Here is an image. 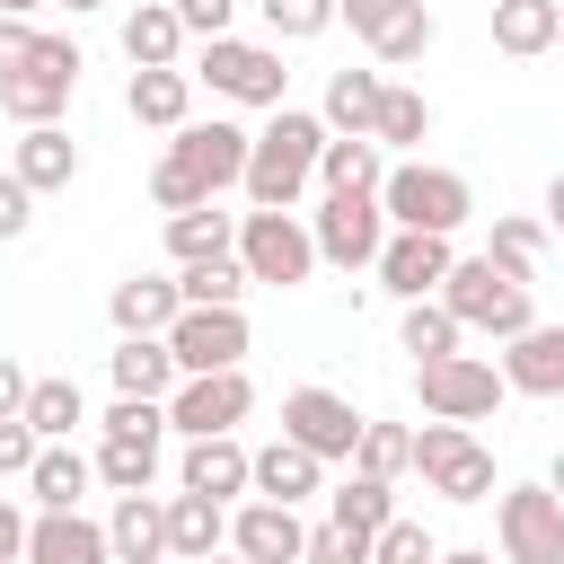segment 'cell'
Segmentation results:
<instances>
[{"label": "cell", "mask_w": 564, "mask_h": 564, "mask_svg": "<svg viewBox=\"0 0 564 564\" xmlns=\"http://www.w3.org/2000/svg\"><path fill=\"white\" fill-rule=\"evenodd\" d=\"M229 538H238L247 564H300V555H308V529H300L291 502H247V511L229 520Z\"/></svg>", "instance_id": "cell-16"}, {"label": "cell", "mask_w": 564, "mask_h": 564, "mask_svg": "<svg viewBox=\"0 0 564 564\" xmlns=\"http://www.w3.org/2000/svg\"><path fill=\"white\" fill-rule=\"evenodd\" d=\"M379 212H388L397 229L449 238V229L467 220V176H449V167H388V176H379Z\"/></svg>", "instance_id": "cell-4"}, {"label": "cell", "mask_w": 564, "mask_h": 564, "mask_svg": "<svg viewBox=\"0 0 564 564\" xmlns=\"http://www.w3.org/2000/svg\"><path fill=\"white\" fill-rule=\"evenodd\" d=\"M26 44H35V35H26V26H18V18H0V79H9V70H18V62H26Z\"/></svg>", "instance_id": "cell-51"}, {"label": "cell", "mask_w": 564, "mask_h": 564, "mask_svg": "<svg viewBox=\"0 0 564 564\" xmlns=\"http://www.w3.org/2000/svg\"><path fill=\"white\" fill-rule=\"evenodd\" d=\"M546 220H555V229H564V176H555V185H546Z\"/></svg>", "instance_id": "cell-53"}, {"label": "cell", "mask_w": 564, "mask_h": 564, "mask_svg": "<svg viewBox=\"0 0 564 564\" xmlns=\"http://www.w3.org/2000/svg\"><path fill=\"white\" fill-rule=\"evenodd\" d=\"M458 335H467V326H458L441 300H414V308H405V326H397V344L414 352V370H423V361H449V352H458Z\"/></svg>", "instance_id": "cell-32"}, {"label": "cell", "mask_w": 564, "mask_h": 564, "mask_svg": "<svg viewBox=\"0 0 564 564\" xmlns=\"http://www.w3.org/2000/svg\"><path fill=\"white\" fill-rule=\"evenodd\" d=\"M379 97H388V79H379V70H335V79H326V123L370 132V123H379Z\"/></svg>", "instance_id": "cell-30"}, {"label": "cell", "mask_w": 564, "mask_h": 564, "mask_svg": "<svg viewBox=\"0 0 564 564\" xmlns=\"http://www.w3.org/2000/svg\"><path fill=\"white\" fill-rule=\"evenodd\" d=\"M441 564H494V555H441Z\"/></svg>", "instance_id": "cell-56"}, {"label": "cell", "mask_w": 564, "mask_h": 564, "mask_svg": "<svg viewBox=\"0 0 564 564\" xmlns=\"http://www.w3.org/2000/svg\"><path fill=\"white\" fill-rule=\"evenodd\" d=\"M35 458H44V432L26 414H9L0 423V476H35Z\"/></svg>", "instance_id": "cell-45"}, {"label": "cell", "mask_w": 564, "mask_h": 564, "mask_svg": "<svg viewBox=\"0 0 564 564\" xmlns=\"http://www.w3.org/2000/svg\"><path fill=\"white\" fill-rule=\"evenodd\" d=\"M546 494H555V502H564V449H555V476H546Z\"/></svg>", "instance_id": "cell-54"}, {"label": "cell", "mask_w": 564, "mask_h": 564, "mask_svg": "<svg viewBox=\"0 0 564 564\" xmlns=\"http://www.w3.org/2000/svg\"><path fill=\"white\" fill-rule=\"evenodd\" d=\"M300 564H370V538L344 529V520H326V529H308V555Z\"/></svg>", "instance_id": "cell-43"}, {"label": "cell", "mask_w": 564, "mask_h": 564, "mask_svg": "<svg viewBox=\"0 0 564 564\" xmlns=\"http://www.w3.org/2000/svg\"><path fill=\"white\" fill-rule=\"evenodd\" d=\"M26 555V520H18V502H0V564H18Z\"/></svg>", "instance_id": "cell-52"}, {"label": "cell", "mask_w": 564, "mask_h": 564, "mask_svg": "<svg viewBox=\"0 0 564 564\" xmlns=\"http://www.w3.org/2000/svg\"><path fill=\"white\" fill-rule=\"evenodd\" d=\"M564 35V9L555 0H494V44L502 53H546Z\"/></svg>", "instance_id": "cell-26"}, {"label": "cell", "mask_w": 564, "mask_h": 564, "mask_svg": "<svg viewBox=\"0 0 564 564\" xmlns=\"http://www.w3.org/2000/svg\"><path fill=\"white\" fill-rule=\"evenodd\" d=\"M405 9H414V0H335V18H344L352 35H370V44H379V35H388Z\"/></svg>", "instance_id": "cell-47"}, {"label": "cell", "mask_w": 564, "mask_h": 564, "mask_svg": "<svg viewBox=\"0 0 564 564\" xmlns=\"http://www.w3.org/2000/svg\"><path fill=\"white\" fill-rule=\"evenodd\" d=\"M26 388H35V379H26V370L0 352V423H9V414H26Z\"/></svg>", "instance_id": "cell-50"}, {"label": "cell", "mask_w": 564, "mask_h": 564, "mask_svg": "<svg viewBox=\"0 0 564 564\" xmlns=\"http://www.w3.org/2000/svg\"><path fill=\"white\" fill-rule=\"evenodd\" d=\"M441 308L458 317V326H485V335H529L538 317H529V282H511L494 256H467V264H449V282H441Z\"/></svg>", "instance_id": "cell-2"}, {"label": "cell", "mask_w": 564, "mask_h": 564, "mask_svg": "<svg viewBox=\"0 0 564 564\" xmlns=\"http://www.w3.org/2000/svg\"><path fill=\"white\" fill-rule=\"evenodd\" d=\"M229 9H238V0H176L185 35H203V44H220V35H229Z\"/></svg>", "instance_id": "cell-48"}, {"label": "cell", "mask_w": 564, "mask_h": 564, "mask_svg": "<svg viewBox=\"0 0 564 564\" xmlns=\"http://www.w3.org/2000/svg\"><path fill=\"white\" fill-rule=\"evenodd\" d=\"M247 405H256V388H247L238 370H212V379H185V388L167 397V423H176L185 441H220Z\"/></svg>", "instance_id": "cell-13"}, {"label": "cell", "mask_w": 564, "mask_h": 564, "mask_svg": "<svg viewBox=\"0 0 564 564\" xmlns=\"http://www.w3.org/2000/svg\"><path fill=\"white\" fill-rule=\"evenodd\" d=\"M494 529H502L511 564H564V502L546 485H511L502 511H494Z\"/></svg>", "instance_id": "cell-9"}, {"label": "cell", "mask_w": 564, "mask_h": 564, "mask_svg": "<svg viewBox=\"0 0 564 564\" xmlns=\"http://www.w3.org/2000/svg\"><path fill=\"white\" fill-rule=\"evenodd\" d=\"M414 388H423V414H441V423H476V414L502 405V370H494V361H467V352L423 361Z\"/></svg>", "instance_id": "cell-7"}, {"label": "cell", "mask_w": 564, "mask_h": 564, "mask_svg": "<svg viewBox=\"0 0 564 564\" xmlns=\"http://www.w3.org/2000/svg\"><path fill=\"white\" fill-rule=\"evenodd\" d=\"M538 247H546L538 220H494V247H485V256H494L511 282H529V273H538Z\"/></svg>", "instance_id": "cell-41"}, {"label": "cell", "mask_w": 564, "mask_h": 564, "mask_svg": "<svg viewBox=\"0 0 564 564\" xmlns=\"http://www.w3.org/2000/svg\"><path fill=\"white\" fill-rule=\"evenodd\" d=\"M106 538H115L123 564H159V555H167V502H150V494H115Z\"/></svg>", "instance_id": "cell-21"}, {"label": "cell", "mask_w": 564, "mask_h": 564, "mask_svg": "<svg viewBox=\"0 0 564 564\" xmlns=\"http://www.w3.org/2000/svg\"><path fill=\"white\" fill-rule=\"evenodd\" d=\"M370 564H441V546L423 538V520H388L370 538Z\"/></svg>", "instance_id": "cell-42"}, {"label": "cell", "mask_w": 564, "mask_h": 564, "mask_svg": "<svg viewBox=\"0 0 564 564\" xmlns=\"http://www.w3.org/2000/svg\"><path fill=\"white\" fill-rule=\"evenodd\" d=\"M238 264H247V282H308V264H317V238L291 220V212H247L238 220Z\"/></svg>", "instance_id": "cell-6"}, {"label": "cell", "mask_w": 564, "mask_h": 564, "mask_svg": "<svg viewBox=\"0 0 564 564\" xmlns=\"http://www.w3.org/2000/svg\"><path fill=\"white\" fill-rule=\"evenodd\" d=\"M388 212H379V194H326V212H317V256H335V264H379V247H388V229H379Z\"/></svg>", "instance_id": "cell-12"}, {"label": "cell", "mask_w": 564, "mask_h": 564, "mask_svg": "<svg viewBox=\"0 0 564 564\" xmlns=\"http://www.w3.org/2000/svg\"><path fill=\"white\" fill-rule=\"evenodd\" d=\"M273 35H326L335 26V0H264Z\"/></svg>", "instance_id": "cell-46"}, {"label": "cell", "mask_w": 564, "mask_h": 564, "mask_svg": "<svg viewBox=\"0 0 564 564\" xmlns=\"http://www.w3.org/2000/svg\"><path fill=\"white\" fill-rule=\"evenodd\" d=\"M150 467H159V441H141V432H106L97 476H106L115 494H150Z\"/></svg>", "instance_id": "cell-33"}, {"label": "cell", "mask_w": 564, "mask_h": 564, "mask_svg": "<svg viewBox=\"0 0 564 564\" xmlns=\"http://www.w3.org/2000/svg\"><path fill=\"white\" fill-rule=\"evenodd\" d=\"M203 79L220 88V97H238V106H282V53H264V44H238V35H220V44H203Z\"/></svg>", "instance_id": "cell-11"}, {"label": "cell", "mask_w": 564, "mask_h": 564, "mask_svg": "<svg viewBox=\"0 0 564 564\" xmlns=\"http://www.w3.org/2000/svg\"><path fill=\"white\" fill-rule=\"evenodd\" d=\"M317 467L326 458H308L300 441H273V449H256V494L264 502H300V494H317Z\"/></svg>", "instance_id": "cell-27"}, {"label": "cell", "mask_w": 564, "mask_h": 564, "mask_svg": "<svg viewBox=\"0 0 564 564\" xmlns=\"http://www.w3.org/2000/svg\"><path fill=\"white\" fill-rule=\"evenodd\" d=\"M167 352H176L185 379L238 370V352H247V317H238V308H185V317L167 326Z\"/></svg>", "instance_id": "cell-10"}, {"label": "cell", "mask_w": 564, "mask_h": 564, "mask_svg": "<svg viewBox=\"0 0 564 564\" xmlns=\"http://www.w3.org/2000/svg\"><path fill=\"white\" fill-rule=\"evenodd\" d=\"M26 194H44V185H70L79 176V150H70V132L62 123H35L26 141H18V167H9Z\"/></svg>", "instance_id": "cell-24"}, {"label": "cell", "mask_w": 564, "mask_h": 564, "mask_svg": "<svg viewBox=\"0 0 564 564\" xmlns=\"http://www.w3.org/2000/svg\"><path fill=\"white\" fill-rule=\"evenodd\" d=\"M335 520L361 529V538H379V529L397 520V511H388V485H379V476H344V485H335Z\"/></svg>", "instance_id": "cell-37"}, {"label": "cell", "mask_w": 564, "mask_h": 564, "mask_svg": "<svg viewBox=\"0 0 564 564\" xmlns=\"http://www.w3.org/2000/svg\"><path fill=\"white\" fill-rule=\"evenodd\" d=\"M88 476H97V458H79V449H62V441H44V458H35V502L44 511H79V494H88Z\"/></svg>", "instance_id": "cell-28"}, {"label": "cell", "mask_w": 564, "mask_h": 564, "mask_svg": "<svg viewBox=\"0 0 564 564\" xmlns=\"http://www.w3.org/2000/svg\"><path fill=\"white\" fill-rule=\"evenodd\" d=\"M185 70H132V88H123V106L141 115V123H185Z\"/></svg>", "instance_id": "cell-34"}, {"label": "cell", "mask_w": 564, "mask_h": 564, "mask_svg": "<svg viewBox=\"0 0 564 564\" xmlns=\"http://www.w3.org/2000/svg\"><path fill=\"white\" fill-rule=\"evenodd\" d=\"M176 379H185V370H176L167 335H123V352H115V388H123V397H150V405H159Z\"/></svg>", "instance_id": "cell-22"}, {"label": "cell", "mask_w": 564, "mask_h": 564, "mask_svg": "<svg viewBox=\"0 0 564 564\" xmlns=\"http://www.w3.org/2000/svg\"><path fill=\"white\" fill-rule=\"evenodd\" d=\"M352 458H361V476L388 485L397 467H414V432H397V423H361V449H352Z\"/></svg>", "instance_id": "cell-38"}, {"label": "cell", "mask_w": 564, "mask_h": 564, "mask_svg": "<svg viewBox=\"0 0 564 564\" xmlns=\"http://www.w3.org/2000/svg\"><path fill=\"white\" fill-rule=\"evenodd\" d=\"M62 9H97V0H62Z\"/></svg>", "instance_id": "cell-58"}, {"label": "cell", "mask_w": 564, "mask_h": 564, "mask_svg": "<svg viewBox=\"0 0 564 564\" xmlns=\"http://www.w3.org/2000/svg\"><path fill=\"white\" fill-rule=\"evenodd\" d=\"M70 88H79V53H70V35H35L26 62L0 79V106L35 132V123H53V115L70 106Z\"/></svg>", "instance_id": "cell-3"}, {"label": "cell", "mask_w": 564, "mask_h": 564, "mask_svg": "<svg viewBox=\"0 0 564 564\" xmlns=\"http://www.w3.org/2000/svg\"><path fill=\"white\" fill-rule=\"evenodd\" d=\"M449 238H423V229H397L388 247H379V282L397 291V300H432L441 282H449Z\"/></svg>", "instance_id": "cell-14"}, {"label": "cell", "mask_w": 564, "mask_h": 564, "mask_svg": "<svg viewBox=\"0 0 564 564\" xmlns=\"http://www.w3.org/2000/svg\"><path fill=\"white\" fill-rule=\"evenodd\" d=\"M26 9H35V0H0V18H26Z\"/></svg>", "instance_id": "cell-55"}, {"label": "cell", "mask_w": 564, "mask_h": 564, "mask_svg": "<svg viewBox=\"0 0 564 564\" xmlns=\"http://www.w3.org/2000/svg\"><path fill=\"white\" fill-rule=\"evenodd\" d=\"M203 564H229V555H203ZM238 564H247V555H238Z\"/></svg>", "instance_id": "cell-57"}, {"label": "cell", "mask_w": 564, "mask_h": 564, "mask_svg": "<svg viewBox=\"0 0 564 564\" xmlns=\"http://www.w3.org/2000/svg\"><path fill=\"white\" fill-rule=\"evenodd\" d=\"M26 220H35V194L18 176H0V238H26Z\"/></svg>", "instance_id": "cell-49"}, {"label": "cell", "mask_w": 564, "mask_h": 564, "mask_svg": "<svg viewBox=\"0 0 564 564\" xmlns=\"http://www.w3.org/2000/svg\"><path fill=\"white\" fill-rule=\"evenodd\" d=\"M361 423L370 414H352L335 388H291L282 397V441H300L308 458H352L361 449Z\"/></svg>", "instance_id": "cell-8"}, {"label": "cell", "mask_w": 564, "mask_h": 564, "mask_svg": "<svg viewBox=\"0 0 564 564\" xmlns=\"http://www.w3.org/2000/svg\"><path fill=\"white\" fill-rule=\"evenodd\" d=\"M229 238H238V220L229 212H176L167 220V247H176V264H212V256H229Z\"/></svg>", "instance_id": "cell-31"}, {"label": "cell", "mask_w": 564, "mask_h": 564, "mask_svg": "<svg viewBox=\"0 0 564 564\" xmlns=\"http://www.w3.org/2000/svg\"><path fill=\"white\" fill-rule=\"evenodd\" d=\"M555 44H564V35H555Z\"/></svg>", "instance_id": "cell-59"}, {"label": "cell", "mask_w": 564, "mask_h": 564, "mask_svg": "<svg viewBox=\"0 0 564 564\" xmlns=\"http://www.w3.org/2000/svg\"><path fill=\"white\" fill-rule=\"evenodd\" d=\"M432 132V106L414 97V88H388L379 97V123H370V141H423Z\"/></svg>", "instance_id": "cell-39"}, {"label": "cell", "mask_w": 564, "mask_h": 564, "mask_svg": "<svg viewBox=\"0 0 564 564\" xmlns=\"http://www.w3.org/2000/svg\"><path fill=\"white\" fill-rule=\"evenodd\" d=\"M176 291H185V308H238V291H247V264H238V256L185 264V273H176Z\"/></svg>", "instance_id": "cell-35"}, {"label": "cell", "mask_w": 564, "mask_h": 564, "mask_svg": "<svg viewBox=\"0 0 564 564\" xmlns=\"http://www.w3.org/2000/svg\"><path fill=\"white\" fill-rule=\"evenodd\" d=\"M317 150H326V123L273 106V123H264L256 150H247V194H256V212H291V194L317 176Z\"/></svg>", "instance_id": "cell-1"}, {"label": "cell", "mask_w": 564, "mask_h": 564, "mask_svg": "<svg viewBox=\"0 0 564 564\" xmlns=\"http://www.w3.org/2000/svg\"><path fill=\"white\" fill-rule=\"evenodd\" d=\"M502 388L564 397V326H529V335H511V352H502Z\"/></svg>", "instance_id": "cell-18"}, {"label": "cell", "mask_w": 564, "mask_h": 564, "mask_svg": "<svg viewBox=\"0 0 564 564\" xmlns=\"http://www.w3.org/2000/svg\"><path fill=\"white\" fill-rule=\"evenodd\" d=\"M106 555H115V538L79 511H44L26 529V564H106Z\"/></svg>", "instance_id": "cell-17"}, {"label": "cell", "mask_w": 564, "mask_h": 564, "mask_svg": "<svg viewBox=\"0 0 564 564\" xmlns=\"http://www.w3.org/2000/svg\"><path fill=\"white\" fill-rule=\"evenodd\" d=\"M176 44H185L176 0H141V9L123 18V53H132V70H176Z\"/></svg>", "instance_id": "cell-20"}, {"label": "cell", "mask_w": 564, "mask_h": 564, "mask_svg": "<svg viewBox=\"0 0 564 564\" xmlns=\"http://www.w3.org/2000/svg\"><path fill=\"white\" fill-rule=\"evenodd\" d=\"M317 176H326V194H379V141L370 132H344V141H326L317 150Z\"/></svg>", "instance_id": "cell-25"}, {"label": "cell", "mask_w": 564, "mask_h": 564, "mask_svg": "<svg viewBox=\"0 0 564 564\" xmlns=\"http://www.w3.org/2000/svg\"><path fill=\"white\" fill-rule=\"evenodd\" d=\"M220 538H229V520H220L212 494H176V502H167V555H194V564H203Z\"/></svg>", "instance_id": "cell-29"}, {"label": "cell", "mask_w": 564, "mask_h": 564, "mask_svg": "<svg viewBox=\"0 0 564 564\" xmlns=\"http://www.w3.org/2000/svg\"><path fill=\"white\" fill-rule=\"evenodd\" d=\"M26 423H35L44 441H70V423H79V379H35V388H26Z\"/></svg>", "instance_id": "cell-36"}, {"label": "cell", "mask_w": 564, "mask_h": 564, "mask_svg": "<svg viewBox=\"0 0 564 564\" xmlns=\"http://www.w3.org/2000/svg\"><path fill=\"white\" fill-rule=\"evenodd\" d=\"M106 308H115V326H123V335H167V326L185 317V291H176V282H159V273H132V282H115V300H106Z\"/></svg>", "instance_id": "cell-19"}, {"label": "cell", "mask_w": 564, "mask_h": 564, "mask_svg": "<svg viewBox=\"0 0 564 564\" xmlns=\"http://www.w3.org/2000/svg\"><path fill=\"white\" fill-rule=\"evenodd\" d=\"M247 485H256V458H247L229 432L185 449V494H212V502H220V494H247Z\"/></svg>", "instance_id": "cell-23"}, {"label": "cell", "mask_w": 564, "mask_h": 564, "mask_svg": "<svg viewBox=\"0 0 564 564\" xmlns=\"http://www.w3.org/2000/svg\"><path fill=\"white\" fill-rule=\"evenodd\" d=\"M247 150H256V132H238V123H185L176 132V159L220 194V185H247Z\"/></svg>", "instance_id": "cell-15"}, {"label": "cell", "mask_w": 564, "mask_h": 564, "mask_svg": "<svg viewBox=\"0 0 564 564\" xmlns=\"http://www.w3.org/2000/svg\"><path fill=\"white\" fill-rule=\"evenodd\" d=\"M150 194H159V212H167V220H176V212H203V203H212V185H203V176H194V167H185L176 150L159 159V176H150Z\"/></svg>", "instance_id": "cell-40"}, {"label": "cell", "mask_w": 564, "mask_h": 564, "mask_svg": "<svg viewBox=\"0 0 564 564\" xmlns=\"http://www.w3.org/2000/svg\"><path fill=\"white\" fill-rule=\"evenodd\" d=\"M423 53H432V18H423V0H414V9L379 35V62H423Z\"/></svg>", "instance_id": "cell-44"}, {"label": "cell", "mask_w": 564, "mask_h": 564, "mask_svg": "<svg viewBox=\"0 0 564 564\" xmlns=\"http://www.w3.org/2000/svg\"><path fill=\"white\" fill-rule=\"evenodd\" d=\"M414 467H423V485L449 494V502H485V494H494V458L476 449L467 423H423V432H414Z\"/></svg>", "instance_id": "cell-5"}]
</instances>
